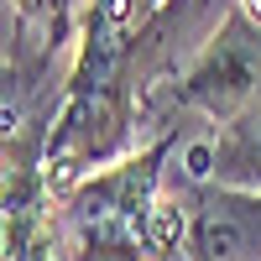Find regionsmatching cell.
Returning a JSON list of instances; mask_svg holds the SVG:
<instances>
[{
  "mask_svg": "<svg viewBox=\"0 0 261 261\" xmlns=\"http://www.w3.org/2000/svg\"><path fill=\"white\" fill-rule=\"evenodd\" d=\"M172 199L188 220V261H261V193L183 172Z\"/></svg>",
  "mask_w": 261,
  "mask_h": 261,
  "instance_id": "3957f363",
  "label": "cell"
},
{
  "mask_svg": "<svg viewBox=\"0 0 261 261\" xmlns=\"http://www.w3.org/2000/svg\"><path fill=\"white\" fill-rule=\"evenodd\" d=\"M162 6L167 0H89L84 21H94V27H105V32H120V37H136Z\"/></svg>",
  "mask_w": 261,
  "mask_h": 261,
  "instance_id": "8992f818",
  "label": "cell"
},
{
  "mask_svg": "<svg viewBox=\"0 0 261 261\" xmlns=\"http://www.w3.org/2000/svg\"><path fill=\"white\" fill-rule=\"evenodd\" d=\"M178 125L157 130L130 157L99 167L63 193L68 261H188V220L178 199H162Z\"/></svg>",
  "mask_w": 261,
  "mask_h": 261,
  "instance_id": "6da1fadb",
  "label": "cell"
},
{
  "mask_svg": "<svg viewBox=\"0 0 261 261\" xmlns=\"http://www.w3.org/2000/svg\"><path fill=\"white\" fill-rule=\"evenodd\" d=\"M6 11L21 21V27H32L42 42H53V47H79V0H6Z\"/></svg>",
  "mask_w": 261,
  "mask_h": 261,
  "instance_id": "5b68a950",
  "label": "cell"
},
{
  "mask_svg": "<svg viewBox=\"0 0 261 261\" xmlns=\"http://www.w3.org/2000/svg\"><path fill=\"white\" fill-rule=\"evenodd\" d=\"M188 178H209V183H230V188H251L261 193V99L241 120L220 125L209 141L188 151Z\"/></svg>",
  "mask_w": 261,
  "mask_h": 261,
  "instance_id": "277c9868",
  "label": "cell"
},
{
  "mask_svg": "<svg viewBox=\"0 0 261 261\" xmlns=\"http://www.w3.org/2000/svg\"><path fill=\"white\" fill-rule=\"evenodd\" d=\"M261 99V21L235 0L199 58L151 99V130H172L178 115H204L214 130L241 120Z\"/></svg>",
  "mask_w": 261,
  "mask_h": 261,
  "instance_id": "7a4b0ae2",
  "label": "cell"
}]
</instances>
